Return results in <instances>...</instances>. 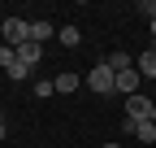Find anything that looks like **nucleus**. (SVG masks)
<instances>
[{"mask_svg":"<svg viewBox=\"0 0 156 148\" xmlns=\"http://www.w3.org/2000/svg\"><path fill=\"white\" fill-rule=\"evenodd\" d=\"M83 83L95 91V96H113V91H117V74H113L104 61H95V65H91V74H87Z\"/></svg>","mask_w":156,"mask_h":148,"instance_id":"nucleus-1","label":"nucleus"},{"mask_svg":"<svg viewBox=\"0 0 156 148\" xmlns=\"http://www.w3.org/2000/svg\"><path fill=\"white\" fill-rule=\"evenodd\" d=\"M143 118H152V100L143 96V91H139V96H126V118H122V126L134 135V126H139Z\"/></svg>","mask_w":156,"mask_h":148,"instance_id":"nucleus-2","label":"nucleus"},{"mask_svg":"<svg viewBox=\"0 0 156 148\" xmlns=\"http://www.w3.org/2000/svg\"><path fill=\"white\" fill-rule=\"evenodd\" d=\"M0 35H5L9 48H22V44H30V22H26V17H5Z\"/></svg>","mask_w":156,"mask_h":148,"instance_id":"nucleus-3","label":"nucleus"},{"mask_svg":"<svg viewBox=\"0 0 156 148\" xmlns=\"http://www.w3.org/2000/svg\"><path fill=\"white\" fill-rule=\"evenodd\" d=\"M139 79H143V74L139 70H122V74H117V91H126V96H139Z\"/></svg>","mask_w":156,"mask_h":148,"instance_id":"nucleus-4","label":"nucleus"},{"mask_svg":"<svg viewBox=\"0 0 156 148\" xmlns=\"http://www.w3.org/2000/svg\"><path fill=\"white\" fill-rule=\"evenodd\" d=\"M17 61H22L26 70H35L39 61H44V44H22L17 48Z\"/></svg>","mask_w":156,"mask_h":148,"instance_id":"nucleus-5","label":"nucleus"},{"mask_svg":"<svg viewBox=\"0 0 156 148\" xmlns=\"http://www.w3.org/2000/svg\"><path fill=\"white\" fill-rule=\"evenodd\" d=\"M52 87L61 91V96H69L74 87H83V79H78V74H69V70H61V74H56V79H52Z\"/></svg>","mask_w":156,"mask_h":148,"instance_id":"nucleus-6","label":"nucleus"},{"mask_svg":"<svg viewBox=\"0 0 156 148\" xmlns=\"http://www.w3.org/2000/svg\"><path fill=\"white\" fill-rule=\"evenodd\" d=\"M134 70H139L143 79H156V52H152V48H143V57L134 61Z\"/></svg>","mask_w":156,"mask_h":148,"instance_id":"nucleus-7","label":"nucleus"},{"mask_svg":"<svg viewBox=\"0 0 156 148\" xmlns=\"http://www.w3.org/2000/svg\"><path fill=\"white\" fill-rule=\"evenodd\" d=\"M48 39H52V22H44V17L30 22V44H48Z\"/></svg>","mask_w":156,"mask_h":148,"instance_id":"nucleus-8","label":"nucleus"},{"mask_svg":"<svg viewBox=\"0 0 156 148\" xmlns=\"http://www.w3.org/2000/svg\"><path fill=\"white\" fill-rule=\"evenodd\" d=\"M134 139H139V144H156V122H152V118H143L139 126H134Z\"/></svg>","mask_w":156,"mask_h":148,"instance_id":"nucleus-9","label":"nucleus"},{"mask_svg":"<svg viewBox=\"0 0 156 148\" xmlns=\"http://www.w3.org/2000/svg\"><path fill=\"white\" fill-rule=\"evenodd\" d=\"M104 65H108L113 74H122V70H130V52H108V57H104Z\"/></svg>","mask_w":156,"mask_h":148,"instance_id":"nucleus-10","label":"nucleus"},{"mask_svg":"<svg viewBox=\"0 0 156 148\" xmlns=\"http://www.w3.org/2000/svg\"><path fill=\"white\" fill-rule=\"evenodd\" d=\"M61 44L65 48H78V44H83V31H78V26H61Z\"/></svg>","mask_w":156,"mask_h":148,"instance_id":"nucleus-11","label":"nucleus"},{"mask_svg":"<svg viewBox=\"0 0 156 148\" xmlns=\"http://www.w3.org/2000/svg\"><path fill=\"white\" fill-rule=\"evenodd\" d=\"M9 79H13V83H26V79H30V70H26L22 61H13V65H9Z\"/></svg>","mask_w":156,"mask_h":148,"instance_id":"nucleus-12","label":"nucleus"},{"mask_svg":"<svg viewBox=\"0 0 156 148\" xmlns=\"http://www.w3.org/2000/svg\"><path fill=\"white\" fill-rule=\"evenodd\" d=\"M13 61H17V48H9V44H5V48H0V65H5V70H9Z\"/></svg>","mask_w":156,"mask_h":148,"instance_id":"nucleus-13","label":"nucleus"},{"mask_svg":"<svg viewBox=\"0 0 156 148\" xmlns=\"http://www.w3.org/2000/svg\"><path fill=\"white\" fill-rule=\"evenodd\" d=\"M52 91H56V87H52V79H48V83H35V96H39V100H48Z\"/></svg>","mask_w":156,"mask_h":148,"instance_id":"nucleus-14","label":"nucleus"},{"mask_svg":"<svg viewBox=\"0 0 156 148\" xmlns=\"http://www.w3.org/2000/svg\"><path fill=\"white\" fill-rule=\"evenodd\" d=\"M139 9H143L147 17H156V0H143V5H139Z\"/></svg>","mask_w":156,"mask_h":148,"instance_id":"nucleus-15","label":"nucleus"},{"mask_svg":"<svg viewBox=\"0 0 156 148\" xmlns=\"http://www.w3.org/2000/svg\"><path fill=\"white\" fill-rule=\"evenodd\" d=\"M5 135H9V126H5V122H0V139H5Z\"/></svg>","mask_w":156,"mask_h":148,"instance_id":"nucleus-16","label":"nucleus"},{"mask_svg":"<svg viewBox=\"0 0 156 148\" xmlns=\"http://www.w3.org/2000/svg\"><path fill=\"white\" fill-rule=\"evenodd\" d=\"M152 39H156V17H152Z\"/></svg>","mask_w":156,"mask_h":148,"instance_id":"nucleus-17","label":"nucleus"},{"mask_svg":"<svg viewBox=\"0 0 156 148\" xmlns=\"http://www.w3.org/2000/svg\"><path fill=\"white\" fill-rule=\"evenodd\" d=\"M152 122H156V100H152Z\"/></svg>","mask_w":156,"mask_h":148,"instance_id":"nucleus-18","label":"nucleus"},{"mask_svg":"<svg viewBox=\"0 0 156 148\" xmlns=\"http://www.w3.org/2000/svg\"><path fill=\"white\" fill-rule=\"evenodd\" d=\"M104 148H122V144H104Z\"/></svg>","mask_w":156,"mask_h":148,"instance_id":"nucleus-19","label":"nucleus"},{"mask_svg":"<svg viewBox=\"0 0 156 148\" xmlns=\"http://www.w3.org/2000/svg\"><path fill=\"white\" fill-rule=\"evenodd\" d=\"M152 52H156V39H152Z\"/></svg>","mask_w":156,"mask_h":148,"instance_id":"nucleus-20","label":"nucleus"}]
</instances>
